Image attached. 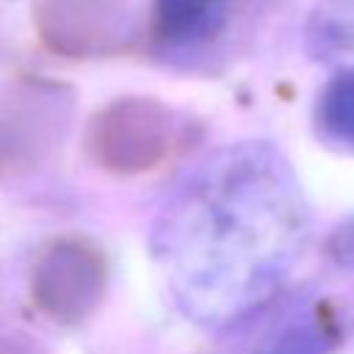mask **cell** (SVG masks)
<instances>
[{
  "label": "cell",
  "instance_id": "cell-1",
  "mask_svg": "<svg viewBox=\"0 0 354 354\" xmlns=\"http://www.w3.org/2000/svg\"><path fill=\"white\" fill-rule=\"evenodd\" d=\"M307 36L315 58L337 69H354V0H324Z\"/></svg>",
  "mask_w": 354,
  "mask_h": 354
},
{
  "label": "cell",
  "instance_id": "cell-3",
  "mask_svg": "<svg viewBox=\"0 0 354 354\" xmlns=\"http://www.w3.org/2000/svg\"><path fill=\"white\" fill-rule=\"evenodd\" d=\"M329 346L332 337L326 335V326H321L318 321H304L285 329L268 354H326Z\"/></svg>",
  "mask_w": 354,
  "mask_h": 354
},
{
  "label": "cell",
  "instance_id": "cell-2",
  "mask_svg": "<svg viewBox=\"0 0 354 354\" xmlns=\"http://www.w3.org/2000/svg\"><path fill=\"white\" fill-rule=\"evenodd\" d=\"M318 138L335 149L354 152V69H340L315 102Z\"/></svg>",
  "mask_w": 354,
  "mask_h": 354
}]
</instances>
